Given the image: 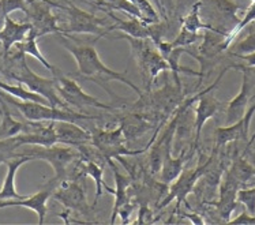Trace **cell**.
<instances>
[{
	"label": "cell",
	"instance_id": "cell-1",
	"mask_svg": "<svg viewBox=\"0 0 255 225\" xmlns=\"http://www.w3.org/2000/svg\"><path fill=\"white\" fill-rule=\"evenodd\" d=\"M57 36H59L60 44L67 49L68 52L73 55L75 62H77V66H78V74H77V77L78 78H82L84 81H86V79L88 81H93L97 85H100L111 96V99L114 100V101H125V100L119 97V96L115 95L114 90L111 89L110 86L107 85L112 79L123 82L127 86H130L136 95H139L141 99H143L141 89L131 79L126 77V71L125 73H118V71H114L110 67H107L101 62L99 53H97V51H96V48L93 45L75 44V42H73L70 38L64 36L63 33H57Z\"/></svg>",
	"mask_w": 255,
	"mask_h": 225
},
{
	"label": "cell",
	"instance_id": "cell-2",
	"mask_svg": "<svg viewBox=\"0 0 255 225\" xmlns=\"http://www.w3.org/2000/svg\"><path fill=\"white\" fill-rule=\"evenodd\" d=\"M11 62L15 63V67L11 68L8 71V75L11 78L15 79L18 84L27 86L31 92L45 97L51 107L67 110L68 105L63 101L62 97L57 93L55 78H42L40 75L33 73L25 62V53H22L18 49H16V53L11 56Z\"/></svg>",
	"mask_w": 255,
	"mask_h": 225
},
{
	"label": "cell",
	"instance_id": "cell-3",
	"mask_svg": "<svg viewBox=\"0 0 255 225\" xmlns=\"http://www.w3.org/2000/svg\"><path fill=\"white\" fill-rule=\"evenodd\" d=\"M118 38H126L130 42L132 55L135 58L138 67L141 70L142 78L147 90H150L151 84L158 77V74L171 71L168 62L164 59L150 38H135L128 34H122Z\"/></svg>",
	"mask_w": 255,
	"mask_h": 225
},
{
	"label": "cell",
	"instance_id": "cell-4",
	"mask_svg": "<svg viewBox=\"0 0 255 225\" xmlns=\"http://www.w3.org/2000/svg\"><path fill=\"white\" fill-rule=\"evenodd\" d=\"M0 97L4 100L5 103L14 105L16 110L19 111L22 116L27 119V120L33 121H44V120H52V121H60V120H68V121H78L82 120H93V119H100L97 116H90L81 113V112H75L73 110H64V108H56V107H51L47 104H40V103H34V101H22V100H15L8 93H5L3 90H0Z\"/></svg>",
	"mask_w": 255,
	"mask_h": 225
},
{
	"label": "cell",
	"instance_id": "cell-5",
	"mask_svg": "<svg viewBox=\"0 0 255 225\" xmlns=\"http://www.w3.org/2000/svg\"><path fill=\"white\" fill-rule=\"evenodd\" d=\"M48 3L51 4V7H57L60 10L66 11V14H67L68 23L67 26L63 27L62 33H66V34H71V33L84 34L85 33V34H96V36L103 37L108 36L110 30L104 29L108 25H107V21L103 18H99L94 14L81 10L71 3L63 4V3H55L51 0H48Z\"/></svg>",
	"mask_w": 255,
	"mask_h": 225
},
{
	"label": "cell",
	"instance_id": "cell-6",
	"mask_svg": "<svg viewBox=\"0 0 255 225\" xmlns=\"http://www.w3.org/2000/svg\"><path fill=\"white\" fill-rule=\"evenodd\" d=\"M19 154H26L30 156L33 160H42L51 164L55 172V178L63 180L66 176L67 167L74 161H78L81 158V152L78 147L70 146V145H52V146H34L25 150V152H18Z\"/></svg>",
	"mask_w": 255,
	"mask_h": 225
},
{
	"label": "cell",
	"instance_id": "cell-7",
	"mask_svg": "<svg viewBox=\"0 0 255 225\" xmlns=\"http://www.w3.org/2000/svg\"><path fill=\"white\" fill-rule=\"evenodd\" d=\"M126 136L123 134V128L119 124L116 128H108V130H94L92 131V143L99 149V152L103 154L107 162L112 161V158L123 157V156H139L142 153L147 152L146 147L131 150L125 146Z\"/></svg>",
	"mask_w": 255,
	"mask_h": 225
},
{
	"label": "cell",
	"instance_id": "cell-8",
	"mask_svg": "<svg viewBox=\"0 0 255 225\" xmlns=\"http://www.w3.org/2000/svg\"><path fill=\"white\" fill-rule=\"evenodd\" d=\"M213 162V156L212 157H209L206 161L203 162H198V165L195 169H186V171H183L180 173V176L175 180V182H172L171 187L168 189L167 197L162 199L161 204L158 205V209H164L165 206L171 204V201L173 199H176V209L175 212L180 209V205L186 204L187 208H190L187 204V195L194 190L195 187V184L198 182L199 179L202 178L203 175H206L208 172L209 167H210V164Z\"/></svg>",
	"mask_w": 255,
	"mask_h": 225
},
{
	"label": "cell",
	"instance_id": "cell-9",
	"mask_svg": "<svg viewBox=\"0 0 255 225\" xmlns=\"http://www.w3.org/2000/svg\"><path fill=\"white\" fill-rule=\"evenodd\" d=\"M53 78L56 81V89L59 96L62 97L63 101L77 111H84L86 107H94L100 110L112 111L114 108L111 105H105L100 103L99 100L93 96L88 95L84 89L79 86L75 79L70 78L67 75H63L62 71L53 74Z\"/></svg>",
	"mask_w": 255,
	"mask_h": 225
},
{
	"label": "cell",
	"instance_id": "cell-10",
	"mask_svg": "<svg viewBox=\"0 0 255 225\" xmlns=\"http://www.w3.org/2000/svg\"><path fill=\"white\" fill-rule=\"evenodd\" d=\"M229 68H231V66L223 68L221 73L219 74V77L214 81V84L210 85L209 88H205L202 90V95L198 99V104H197V108H195V121H194V130H195V138H194L193 143L194 150H198L199 141H201V132H202L205 123L210 117H213L219 112L220 108H221V103L214 97L212 92L219 86L220 81H221V78L224 77V74L228 71Z\"/></svg>",
	"mask_w": 255,
	"mask_h": 225
},
{
	"label": "cell",
	"instance_id": "cell-11",
	"mask_svg": "<svg viewBox=\"0 0 255 225\" xmlns=\"http://www.w3.org/2000/svg\"><path fill=\"white\" fill-rule=\"evenodd\" d=\"M25 14L29 18L27 22H30L38 37L49 33H62V27L57 25L56 18L51 12V4L48 0H27Z\"/></svg>",
	"mask_w": 255,
	"mask_h": 225
},
{
	"label": "cell",
	"instance_id": "cell-12",
	"mask_svg": "<svg viewBox=\"0 0 255 225\" xmlns=\"http://www.w3.org/2000/svg\"><path fill=\"white\" fill-rule=\"evenodd\" d=\"M52 197L70 212L89 215L92 210V206L88 204L84 187L77 180H60Z\"/></svg>",
	"mask_w": 255,
	"mask_h": 225
},
{
	"label": "cell",
	"instance_id": "cell-13",
	"mask_svg": "<svg viewBox=\"0 0 255 225\" xmlns=\"http://www.w3.org/2000/svg\"><path fill=\"white\" fill-rule=\"evenodd\" d=\"M60 183V180L53 178L49 183L36 193L31 197H25L22 199H1L0 201V209L3 208H14V206H19V208H26L33 212H36L38 216V224H42L47 216V201L53 195V191L56 190L57 184Z\"/></svg>",
	"mask_w": 255,
	"mask_h": 225
},
{
	"label": "cell",
	"instance_id": "cell-14",
	"mask_svg": "<svg viewBox=\"0 0 255 225\" xmlns=\"http://www.w3.org/2000/svg\"><path fill=\"white\" fill-rule=\"evenodd\" d=\"M19 145H31V146H52L57 143L55 121H33L29 120L22 134L15 136Z\"/></svg>",
	"mask_w": 255,
	"mask_h": 225
},
{
	"label": "cell",
	"instance_id": "cell-15",
	"mask_svg": "<svg viewBox=\"0 0 255 225\" xmlns=\"http://www.w3.org/2000/svg\"><path fill=\"white\" fill-rule=\"evenodd\" d=\"M242 187V184L232 173L227 171L223 180L220 182L219 202L216 204L217 213L221 217V220L229 223L231 215L238 206V191Z\"/></svg>",
	"mask_w": 255,
	"mask_h": 225
},
{
	"label": "cell",
	"instance_id": "cell-16",
	"mask_svg": "<svg viewBox=\"0 0 255 225\" xmlns=\"http://www.w3.org/2000/svg\"><path fill=\"white\" fill-rule=\"evenodd\" d=\"M255 112V103L247 110L243 119H240L236 123L228 124L225 127H217L214 134H216V145L214 149L219 150L221 146H225L228 143L238 141H247L249 138V130H250L251 117Z\"/></svg>",
	"mask_w": 255,
	"mask_h": 225
},
{
	"label": "cell",
	"instance_id": "cell-17",
	"mask_svg": "<svg viewBox=\"0 0 255 225\" xmlns=\"http://www.w3.org/2000/svg\"><path fill=\"white\" fill-rule=\"evenodd\" d=\"M55 131H56L57 143L78 147L92 141V132L78 126L75 121H55Z\"/></svg>",
	"mask_w": 255,
	"mask_h": 225
},
{
	"label": "cell",
	"instance_id": "cell-18",
	"mask_svg": "<svg viewBox=\"0 0 255 225\" xmlns=\"http://www.w3.org/2000/svg\"><path fill=\"white\" fill-rule=\"evenodd\" d=\"M108 167L111 168V171L114 173L115 184H116V190H112L111 187H108L107 184H104L105 191H108V193L114 194L115 195V204L114 208H112V216H111V223L114 224L115 219H116V216L119 213L120 208L130 201L128 190H130L131 184H132V178H131V176H127V175H123V173H120V171L118 169V167L115 165L114 161L108 162Z\"/></svg>",
	"mask_w": 255,
	"mask_h": 225
},
{
	"label": "cell",
	"instance_id": "cell-19",
	"mask_svg": "<svg viewBox=\"0 0 255 225\" xmlns=\"http://www.w3.org/2000/svg\"><path fill=\"white\" fill-rule=\"evenodd\" d=\"M243 71V82H242V88L238 96L229 101L228 108H227V124H232L236 123L240 119H243V116L246 115V112L249 110V103L251 101V84L249 81V75Z\"/></svg>",
	"mask_w": 255,
	"mask_h": 225
},
{
	"label": "cell",
	"instance_id": "cell-20",
	"mask_svg": "<svg viewBox=\"0 0 255 225\" xmlns=\"http://www.w3.org/2000/svg\"><path fill=\"white\" fill-rule=\"evenodd\" d=\"M31 30L30 22H25V23H16L11 19L10 16L7 15L4 18V25L3 29L0 30V41L3 44V53L4 58L10 55V49L18 42L25 40L27 33Z\"/></svg>",
	"mask_w": 255,
	"mask_h": 225
},
{
	"label": "cell",
	"instance_id": "cell-21",
	"mask_svg": "<svg viewBox=\"0 0 255 225\" xmlns=\"http://www.w3.org/2000/svg\"><path fill=\"white\" fill-rule=\"evenodd\" d=\"M194 147L191 145V149L190 147H183L182 152L179 153L177 158L172 157V153H168L164 161H162L161 171H160V178H161V182L165 184H171L172 182H175L180 173L183 172V167L186 165V162L190 160V157L194 154Z\"/></svg>",
	"mask_w": 255,
	"mask_h": 225
},
{
	"label": "cell",
	"instance_id": "cell-22",
	"mask_svg": "<svg viewBox=\"0 0 255 225\" xmlns=\"http://www.w3.org/2000/svg\"><path fill=\"white\" fill-rule=\"evenodd\" d=\"M33 158L30 156H26V154H19L14 158H11L8 161L5 162L7 164V175L4 178V183H3V187L0 190V199H22L25 198L23 195H19L16 193L15 190V175L16 171L26 162L31 161Z\"/></svg>",
	"mask_w": 255,
	"mask_h": 225
},
{
	"label": "cell",
	"instance_id": "cell-23",
	"mask_svg": "<svg viewBox=\"0 0 255 225\" xmlns=\"http://www.w3.org/2000/svg\"><path fill=\"white\" fill-rule=\"evenodd\" d=\"M108 165L107 161H93V160H85V158H79L78 165H77V171H79L78 178L81 176H89L94 180L96 183V197H94V204L97 202V199L103 195V190H104V180H103V175H104L105 167Z\"/></svg>",
	"mask_w": 255,
	"mask_h": 225
},
{
	"label": "cell",
	"instance_id": "cell-24",
	"mask_svg": "<svg viewBox=\"0 0 255 225\" xmlns=\"http://www.w3.org/2000/svg\"><path fill=\"white\" fill-rule=\"evenodd\" d=\"M120 126L123 128V134L126 136V141L135 139L138 136L145 134L146 131L150 130L151 124L150 121L142 115H126L120 120Z\"/></svg>",
	"mask_w": 255,
	"mask_h": 225
},
{
	"label": "cell",
	"instance_id": "cell-25",
	"mask_svg": "<svg viewBox=\"0 0 255 225\" xmlns=\"http://www.w3.org/2000/svg\"><path fill=\"white\" fill-rule=\"evenodd\" d=\"M37 38H38V36H37L36 30L31 27V30L27 33V36L25 37V40L16 44L15 45L16 49H18V51H21L22 53H25V55H31L33 58H36L37 60L44 66V67L47 68V70H49L52 74L59 73L60 70H57L53 64L49 63L47 59L42 56V53L40 52L38 45H37Z\"/></svg>",
	"mask_w": 255,
	"mask_h": 225
},
{
	"label": "cell",
	"instance_id": "cell-26",
	"mask_svg": "<svg viewBox=\"0 0 255 225\" xmlns=\"http://www.w3.org/2000/svg\"><path fill=\"white\" fill-rule=\"evenodd\" d=\"M0 105H1V124H0V139H7L12 136L19 135L25 130L26 123L15 120L11 115L10 110L7 107V103L0 97Z\"/></svg>",
	"mask_w": 255,
	"mask_h": 225
},
{
	"label": "cell",
	"instance_id": "cell-27",
	"mask_svg": "<svg viewBox=\"0 0 255 225\" xmlns=\"http://www.w3.org/2000/svg\"><path fill=\"white\" fill-rule=\"evenodd\" d=\"M0 90H3L5 93H8V95L18 100H22V101H34V103H40V104L49 105V103H48V100L45 97H42L41 95L34 93L31 90H26L21 84L8 85L0 81Z\"/></svg>",
	"mask_w": 255,
	"mask_h": 225
},
{
	"label": "cell",
	"instance_id": "cell-28",
	"mask_svg": "<svg viewBox=\"0 0 255 225\" xmlns=\"http://www.w3.org/2000/svg\"><path fill=\"white\" fill-rule=\"evenodd\" d=\"M199 11H201V1H198L197 4L194 5L193 8L186 14V16L183 18L182 27H184V29H187V30H190V32L193 33H198V30H201V29H202V30H206V29L213 30L209 23H205V22L201 21V18H199Z\"/></svg>",
	"mask_w": 255,
	"mask_h": 225
},
{
	"label": "cell",
	"instance_id": "cell-29",
	"mask_svg": "<svg viewBox=\"0 0 255 225\" xmlns=\"http://www.w3.org/2000/svg\"><path fill=\"white\" fill-rule=\"evenodd\" d=\"M19 147H21V145L18 143L15 136L7 138V139H0V164L16 157L18 156L16 149H19Z\"/></svg>",
	"mask_w": 255,
	"mask_h": 225
},
{
	"label": "cell",
	"instance_id": "cell-30",
	"mask_svg": "<svg viewBox=\"0 0 255 225\" xmlns=\"http://www.w3.org/2000/svg\"><path fill=\"white\" fill-rule=\"evenodd\" d=\"M128 1H131L138 10L141 11L142 16H143V21L146 23H156V22H160L158 12L154 10V7L150 4L149 0H128Z\"/></svg>",
	"mask_w": 255,
	"mask_h": 225
},
{
	"label": "cell",
	"instance_id": "cell-31",
	"mask_svg": "<svg viewBox=\"0 0 255 225\" xmlns=\"http://www.w3.org/2000/svg\"><path fill=\"white\" fill-rule=\"evenodd\" d=\"M202 36H199L198 33H193L187 30V29H184L182 27V30L180 33L177 34L176 38L171 42V45L173 48H177V47H188V45H191V44H195V42L201 40Z\"/></svg>",
	"mask_w": 255,
	"mask_h": 225
},
{
	"label": "cell",
	"instance_id": "cell-32",
	"mask_svg": "<svg viewBox=\"0 0 255 225\" xmlns=\"http://www.w3.org/2000/svg\"><path fill=\"white\" fill-rule=\"evenodd\" d=\"M229 224H255V216L250 215L247 210H243L234 220H229Z\"/></svg>",
	"mask_w": 255,
	"mask_h": 225
},
{
	"label": "cell",
	"instance_id": "cell-33",
	"mask_svg": "<svg viewBox=\"0 0 255 225\" xmlns=\"http://www.w3.org/2000/svg\"><path fill=\"white\" fill-rule=\"evenodd\" d=\"M134 209H135V205H134V202H131V201H128L127 204H125L120 208L118 216L122 217V223H123V224L128 223V217H130Z\"/></svg>",
	"mask_w": 255,
	"mask_h": 225
},
{
	"label": "cell",
	"instance_id": "cell-34",
	"mask_svg": "<svg viewBox=\"0 0 255 225\" xmlns=\"http://www.w3.org/2000/svg\"><path fill=\"white\" fill-rule=\"evenodd\" d=\"M201 0H177V11L179 14H184L193 8L194 5L197 4Z\"/></svg>",
	"mask_w": 255,
	"mask_h": 225
},
{
	"label": "cell",
	"instance_id": "cell-35",
	"mask_svg": "<svg viewBox=\"0 0 255 225\" xmlns=\"http://www.w3.org/2000/svg\"><path fill=\"white\" fill-rule=\"evenodd\" d=\"M234 56L242 59V60H245L247 67H255V52L245 53V55H234Z\"/></svg>",
	"mask_w": 255,
	"mask_h": 225
},
{
	"label": "cell",
	"instance_id": "cell-36",
	"mask_svg": "<svg viewBox=\"0 0 255 225\" xmlns=\"http://www.w3.org/2000/svg\"><path fill=\"white\" fill-rule=\"evenodd\" d=\"M254 141H255V132H254V134H253V136H251V138H250V141L247 142V149H249V147H250L251 145L254 143Z\"/></svg>",
	"mask_w": 255,
	"mask_h": 225
},
{
	"label": "cell",
	"instance_id": "cell-37",
	"mask_svg": "<svg viewBox=\"0 0 255 225\" xmlns=\"http://www.w3.org/2000/svg\"><path fill=\"white\" fill-rule=\"evenodd\" d=\"M0 115H1V108H0Z\"/></svg>",
	"mask_w": 255,
	"mask_h": 225
}]
</instances>
